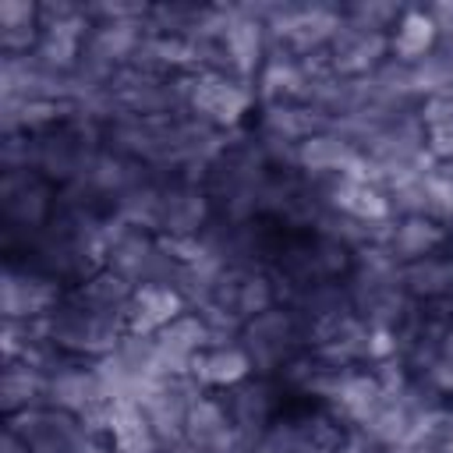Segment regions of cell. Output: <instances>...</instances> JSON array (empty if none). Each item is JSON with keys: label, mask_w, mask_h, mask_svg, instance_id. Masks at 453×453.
Here are the masks:
<instances>
[{"label": "cell", "mask_w": 453, "mask_h": 453, "mask_svg": "<svg viewBox=\"0 0 453 453\" xmlns=\"http://www.w3.org/2000/svg\"><path fill=\"white\" fill-rule=\"evenodd\" d=\"M212 219H216V209L202 184L184 180V177L163 180L159 223H156L159 237H198Z\"/></svg>", "instance_id": "2e32d148"}, {"label": "cell", "mask_w": 453, "mask_h": 453, "mask_svg": "<svg viewBox=\"0 0 453 453\" xmlns=\"http://www.w3.org/2000/svg\"><path fill=\"white\" fill-rule=\"evenodd\" d=\"M152 343H156V354H159V365L166 375H191L195 357L205 347H212V333L198 311H184L170 326H163L152 336Z\"/></svg>", "instance_id": "ffe728a7"}, {"label": "cell", "mask_w": 453, "mask_h": 453, "mask_svg": "<svg viewBox=\"0 0 453 453\" xmlns=\"http://www.w3.org/2000/svg\"><path fill=\"white\" fill-rule=\"evenodd\" d=\"M103 223H106V216H96V212L57 209L53 219L32 237L21 262H32L35 269L74 287L106 265Z\"/></svg>", "instance_id": "7a4b0ae2"}, {"label": "cell", "mask_w": 453, "mask_h": 453, "mask_svg": "<svg viewBox=\"0 0 453 453\" xmlns=\"http://www.w3.org/2000/svg\"><path fill=\"white\" fill-rule=\"evenodd\" d=\"M223 53H226V64H230V74L241 78V81H255L258 67L265 64L269 57V35H265V25L241 14V7L234 4V18L223 32Z\"/></svg>", "instance_id": "44dd1931"}, {"label": "cell", "mask_w": 453, "mask_h": 453, "mask_svg": "<svg viewBox=\"0 0 453 453\" xmlns=\"http://www.w3.org/2000/svg\"><path fill=\"white\" fill-rule=\"evenodd\" d=\"M103 149V131L96 127H85V124H74V120H64L60 127L39 134V163L35 170L64 188V184H74L88 173L96 152Z\"/></svg>", "instance_id": "9c48e42d"}, {"label": "cell", "mask_w": 453, "mask_h": 453, "mask_svg": "<svg viewBox=\"0 0 453 453\" xmlns=\"http://www.w3.org/2000/svg\"><path fill=\"white\" fill-rule=\"evenodd\" d=\"M39 25V0H0V28Z\"/></svg>", "instance_id": "f35d334b"}, {"label": "cell", "mask_w": 453, "mask_h": 453, "mask_svg": "<svg viewBox=\"0 0 453 453\" xmlns=\"http://www.w3.org/2000/svg\"><path fill=\"white\" fill-rule=\"evenodd\" d=\"M42 329H46V340H50L57 350H64L67 357H81V361H96V357L117 350L120 336L127 333L124 322L92 311V308L81 304L71 290H67L64 301L53 308V315L42 319Z\"/></svg>", "instance_id": "277c9868"}, {"label": "cell", "mask_w": 453, "mask_h": 453, "mask_svg": "<svg viewBox=\"0 0 453 453\" xmlns=\"http://www.w3.org/2000/svg\"><path fill=\"white\" fill-rule=\"evenodd\" d=\"M39 138L32 134H4L0 138V170H35Z\"/></svg>", "instance_id": "74e56055"}, {"label": "cell", "mask_w": 453, "mask_h": 453, "mask_svg": "<svg viewBox=\"0 0 453 453\" xmlns=\"http://www.w3.org/2000/svg\"><path fill=\"white\" fill-rule=\"evenodd\" d=\"M403 290L414 304H453V251H435L403 265Z\"/></svg>", "instance_id": "83f0119b"}, {"label": "cell", "mask_w": 453, "mask_h": 453, "mask_svg": "<svg viewBox=\"0 0 453 453\" xmlns=\"http://www.w3.org/2000/svg\"><path fill=\"white\" fill-rule=\"evenodd\" d=\"M0 453H32V449H28V446H25V442H21L14 432H7V428H4V439H0Z\"/></svg>", "instance_id": "7bdbcfd3"}, {"label": "cell", "mask_w": 453, "mask_h": 453, "mask_svg": "<svg viewBox=\"0 0 453 453\" xmlns=\"http://www.w3.org/2000/svg\"><path fill=\"white\" fill-rule=\"evenodd\" d=\"M386 248L396 255V262H418L425 255L446 251L449 248V226H442L432 216H400L389 226Z\"/></svg>", "instance_id": "484cf974"}, {"label": "cell", "mask_w": 453, "mask_h": 453, "mask_svg": "<svg viewBox=\"0 0 453 453\" xmlns=\"http://www.w3.org/2000/svg\"><path fill=\"white\" fill-rule=\"evenodd\" d=\"M191 375H195V382H198L202 389L223 393V389H230V386L251 379L255 368H251L248 350L234 340V343H212V347H205V350L195 357Z\"/></svg>", "instance_id": "4316f807"}, {"label": "cell", "mask_w": 453, "mask_h": 453, "mask_svg": "<svg viewBox=\"0 0 453 453\" xmlns=\"http://www.w3.org/2000/svg\"><path fill=\"white\" fill-rule=\"evenodd\" d=\"M322 195H326V205L365 223V226H379V223H393V205L382 191V184L368 180V177H329L322 180Z\"/></svg>", "instance_id": "d6986e66"}, {"label": "cell", "mask_w": 453, "mask_h": 453, "mask_svg": "<svg viewBox=\"0 0 453 453\" xmlns=\"http://www.w3.org/2000/svg\"><path fill=\"white\" fill-rule=\"evenodd\" d=\"M7 432H14L32 453H81L92 439L85 421L78 414H67L60 407H32L21 414L4 418Z\"/></svg>", "instance_id": "8fae6325"}, {"label": "cell", "mask_w": 453, "mask_h": 453, "mask_svg": "<svg viewBox=\"0 0 453 453\" xmlns=\"http://www.w3.org/2000/svg\"><path fill=\"white\" fill-rule=\"evenodd\" d=\"M361 156L368 163V177L375 184H382L386 177L393 173H403V170H421V166H432L435 159L428 156L425 149V124L414 113H403L396 120H389L386 127H379L365 145H361Z\"/></svg>", "instance_id": "52a82bcc"}, {"label": "cell", "mask_w": 453, "mask_h": 453, "mask_svg": "<svg viewBox=\"0 0 453 453\" xmlns=\"http://www.w3.org/2000/svg\"><path fill=\"white\" fill-rule=\"evenodd\" d=\"M46 386L50 375L28 361H7L4 375H0V411L4 418L32 411V407H46Z\"/></svg>", "instance_id": "4dcf8cb0"}, {"label": "cell", "mask_w": 453, "mask_h": 453, "mask_svg": "<svg viewBox=\"0 0 453 453\" xmlns=\"http://www.w3.org/2000/svg\"><path fill=\"white\" fill-rule=\"evenodd\" d=\"M57 212V184L39 170H0V219L4 230L39 234Z\"/></svg>", "instance_id": "30bf717a"}, {"label": "cell", "mask_w": 453, "mask_h": 453, "mask_svg": "<svg viewBox=\"0 0 453 453\" xmlns=\"http://www.w3.org/2000/svg\"><path fill=\"white\" fill-rule=\"evenodd\" d=\"M216 453H258V439H244V435H237V432H234V439H230V442H223Z\"/></svg>", "instance_id": "b9f144b4"}, {"label": "cell", "mask_w": 453, "mask_h": 453, "mask_svg": "<svg viewBox=\"0 0 453 453\" xmlns=\"http://www.w3.org/2000/svg\"><path fill=\"white\" fill-rule=\"evenodd\" d=\"M386 57H389V35L386 32L361 28V25H350L347 18H343L340 35L326 50V60H329L333 74L336 78H347V81L368 78Z\"/></svg>", "instance_id": "ac0fdd59"}, {"label": "cell", "mask_w": 453, "mask_h": 453, "mask_svg": "<svg viewBox=\"0 0 453 453\" xmlns=\"http://www.w3.org/2000/svg\"><path fill=\"white\" fill-rule=\"evenodd\" d=\"M439 39L442 35H439L435 21L428 18V11L418 7V4H407V11L400 14L396 28L389 32V57H396L403 64H418L428 53H435Z\"/></svg>", "instance_id": "1f68e13d"}, {"label": "cell", "mask_w": 453, "mask_h": 453, "mask_svg": "<svg viewBox=\"0 0 453 453\" xmlns=\"http://www.w3.org/2000/svg\"><path fill=\"white\" fill-rule=\"evenodd\" d=\"M209 389H202L195 382V375H163L159 382L149 386V393L142 396V411L159 439V446H177L184 439V425L188 414L195 407V400H202Z\"/></svg>", "instance_id": "7c38bea8"}, {"label": "cell", "mask_w": 453, "mask_h": 453, "mask_svg": "<svg viewBox=\"0 0 453 453\" xmlns=\"http://www.w3.org/2000/svg\"><path fill=\"white\" fill-rule=\"evenodd\" d=\"M184 311H191V308H188V301L173 287H166V283H142V287H134L124 329L138 333V336H156L163 326H170Z\"/></svg>", "instance_id": "d4e9b609"}, {"label": "cell", "mask_w": 453, "mask_h": 453, "mask_svg": "<svg viewBox=\"0 0 453 453\" xmlns=\"http://www.w3.org/2000/svg\"><path fill=\"white\" fill-rule=\"evenodd\" d=\"M103 241H106V269L120 273L134 287H142V283H166L170 287L177 258L159 244V234L120 223L117 216L106 212Z\"/></svg>", "instance_id": "3957f363"}, {"label": "cell", "mask_w": 453, "mask_h": 453, "mask_svg": "<svg viewBox=\"0 0 453 453\" xmlns=\"http://www.w3.org/2000/svg\"><path fill=\"white\" fill-rule=\"evenodd\" d=\"M64 283L32 262L11 258L0 273V315L14 322H42L64 301Z\"/></svg>", "instance_id": "ba28073f"}, {"label": "cell", "mask_w": 453, "mask_h": 453, "mask_svg": "<svg viewBox=\"0 0 453 453\" xmlns=\"http://www.w3.org/2000/svg\"><path fill=\"white\" fill-rule=\"evenodd\" d=\"M184 439L191 446H198L202 453H216L223 442L234 439V425H230V414H226L219 393H205L202 400H195L188 425H184Z\"/></svg>", "instance_id": "836d02e7"}, {"label": "cell", "mask_w": 453, "mask_h": 453, "mask_svg": "<svg viewBox=\"0 0 453 453\" xmlns=\"http://www.w3.org/2000/svg\"><path fill=\"white\" fill-rule=\"evenodd\" d=\"M425 149L435 163H453V120L425 124Z\"/></svg>", "instance_id": "ab89813d"}, {"label": "cell", "mask_w": 453, "mask_h": 453, "mask_svg": "<svg viewBox=\"0 0 453 453\" xmlns=\"http://www.w3.org/2000/svg\"><path fill=\"white\" fill-rule=\"evenodd\" d=\"M273 304H280V287H276V276L269 269H226L219 276L209 304H202V308L226 311L230 319H237L244 326L248 319L269 311Z\"/></svg>", "instance_id": "4fadbf2b"}, {"label": "cell", "mask_w": 453, "mask_h": 453, "mask_svg": "<svg viewBox=\"0 0 453 453\" xmlns=\"http://www.w3.org/2000/svg\"><path fill=\"white\" fill-rule=\"evenodd\" d=\"M237 343L248 350L255 375L276 379L287 368V361H294L308 347V329L290 304H273L269 311L241 326Z\"/></svg>", "instance_id": "5b68a950"}, {"label": "cell", "mask_w": 453, "mask_h": 453, "mask_svg": "<svg viewBox=\"0 0 453 453\" xmlns=\"http://www.w3.org/2000/svg\"><path fill=\"white\" fill-rule=\"evenodd\" d=\"M273 166L255 138V127L230 131L223 152L209 163L202 188L212 198V209L226 223H244L262 216V191Z\"/></svg>", "instance_id": "6da1fadb"}, {"label": "cell", "mask_w": 453, "mask_h": 453, "mask_svg": "<svg viewBox=\"0 0 453 453\" xmlns=\"http://www.w3.org/2000/svg\"><path fill=\"white\" fill-rule=\"evenodd\" d=\"M219 400L230 414L234 432L244 439H258L283 414V386L265 375H251V379L223 389Z\"/></svg>", "instance_id": "9a60e30c"}, {"label": "cell", "mask_w": 453, "mask_h": 453, "mask_svg": "<svg viewBox=\"0 0 453 453\" xmlns=\"http://www.w3.org/2000/svg\"><path fill=\"white\" fill-rule=\"evenodd\" d=\"M255 113H258L255 117L258 134H269V138H280L290 145H301L319 131H333L329 117L322 110H315L311 103H269V106H258Z\"/></svg>", "instance_id": "603a6c76"}, {"label": "cell", "mask_w": 453, "mask_h": 453, "mask_svg": "<svg viewBox=\"0 0 453 453\" xmlns=\"http://www.w3.org/2000/svg\"><path fill=\"white\" fill-rule=\"evenodd\" d=\"M294 170L311 177V180H329V177H343V173L368 177V163H365L361 149L350 138H343L340 131H319L308 142H301Z\"/></svg>", "instance_id": "e0dca14e"}, {"label": "cell", "mask_w": 453, "mask_h": 453, "mask_svg": "<svg viewBox=\"0 0 453 453\" xmlns=\"http://www.w3.org/2000/svg\"><path fill=\"white\" fill-rule=\"evenodd\" d=\"M449 39H453V35H449Z\"/></svg>", "instance_id": "ee69618b"}, {"label": "cell", "mask_w": 453, "mask_h": 453, "mask_svg": "<svg viewBox=\"0 0 453 453\" xmlns=\"http://www.w3.org/2000/svg\"><path fill=\"white\" fill-rule=\"evenodd\" d=\"M163 180H166V177H159V173L149 170V177H145L142 184H134L131 191H124V195L110 205V216H117L120 223H131V226H142V230H152V234H156Z\"/></svg>", "instance_id": "d590c367"}, {"label": "cell", "mask_w": 453, "mask_h": 453, "mask_svg": "<svg viewBox=\"0 0 453 453\" xmlns=\"http://www.w3.org/2000/svg\"><path fill=\"white\" fill-rule=\"evenodd\" d=\"M67 120V103L53 99H0V138L4 134H46Z\"/></svg>", "instance_id": "f1b7e54d"}, {"label": "cell", "mask_w": 453, "mask_h": 453, "mask_svg": "<svg viewBox=\"0 0 453 453\" xmlns=\"http://www.w3.org/2000/svg\"><path fill=\"white\" fill-rule=\"evenodd\" d=\"M386 400V386L379 382V375L372 368H350L340 382V393L333 396V403H326V411L347 428H361L375 411L379 403Z\"/></svg>", "instance_id": "cb8c5ba5"}, {"label": "cell", "mask_w": 453, "mask_h": 453, "mask_svg": "<svg viewBox=\"0 0 453 453\" xmlns=\"http://www.w3.org/2000/svg\"><path fill=\"white\" fill-rule=\"evenodd\" d=\"M106 439H110L113 453H163L142 403H134V400H113Z\"/></svg>", "instance_id": "d6a6232c"}, {"label": "cell", "mask_w": 453, "mask_h": 453, "mask_svg": "<svg viewBox=\"0 0 453 453\" xmlns=\"http://www.w3.org/2000/svg\"><path fill=\"white\" fill-rule=\"evenodd\" d=\"M258 110L255 88L234 74L223 71H191L188 74V113L219 127V131H237L244 127L248 113Z\"/></svg>", "instance_id": "8992f818"}, {"label": "cell", "mask_w": 453, "mask_h": 453, "mask_svg": "<svg viewBox=\"0 0 453 453\" xmlns=\"http://www.w3.org/2000/svg\"><path fill=\"white\" fill-rule=\"evenodd\" d=\"M407 11V4L400 0H354V4H343V18L350 25H361V28H372V32H393L400 14Z\"/></svg>", "instance_id": "8d00e7d4"}, {"label": "cell", "mask_w": 453, "mask_h": 453, "mask_svg": "<svg viewBox=\"0 0 453 453\" xmlns=\"http://www.w3.org/2000/svg\"><path fill=\"white\" fill-rule=\"evenodd\" d=\"M294 439H297V453H340V446L347 442V428L326 411V407H304L294 411Z\"/></svg>", "instance_id": "e575fe53"}, {"label": "cell", "mask_w": 453, "mask_h": 453, "mask_svg": "<svg viewBox=\"0 0 453 453\" xmlns=\"http://www.w3.org/2000/svg\"><path fill=\"white\" fill-rule=\"evenodd\" d=\"M308 350L336 368H368V322L347 308L308 326Z\"/></svg>", "instance_id": "5bb4252c"}, {"label": "cell", "mask_w": 453, "mask_h": 453, "mask_svg": "<svg viewBox=\"0 0 453 453\" xmlns=\"http://www.w3.org/2000/svg\"><path fill=\"white\" fill-rule=\"evenodd\" d=\"M425 11H428V18L435 21L439 35H453V0H435V4H428Z\"/></svg>", "instance_id": "60d3db41"}, {"label": "cell", "mask_w": 453, "mask_h": 453, "mask_svg": "<svg viewBox=\"0 0 453 453\" xmlns=\"http://www.w3.org/2000/svg\"><path fill=\"white\" fill-rule=\"evenodd\" d=\"M71 294H74L81 304H88L92 311L124 322V319H127V308H131V297H134V283L103 265L99 273H92V276H85L81 283H74Z\"/></svg>", "instance_id": "f546056e"}, {"label": "cell", "mask_w": 453, "mask_h": 453, "mask_svg": "<svg viewBox=\"0 0 453 453\" xmlns=\"http://www.w3.org/2000/svg\"><path fill=\"white\" fill-rule=\"evenodd\" d=\"M145 177H149V166H145V163H138V159L127 156V152H117V149L103 145V149L96 152L88 173L81 177V184L110 209L124 191H131V188L142 184Z\"/></svg>", "instance_id": "7402d4cb"}]
</instances>
